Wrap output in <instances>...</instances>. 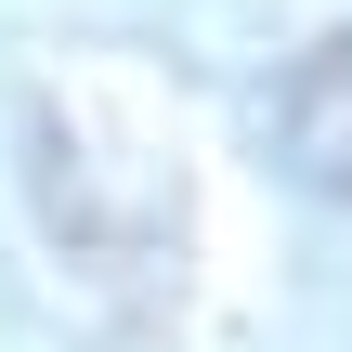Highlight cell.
<instances>
[{"label":"cell","instance_id":"obj_1","mask_svg":"<svg viewBox=\"0 0 352 352\" xmlns=\"http://www.w3.org/2000/svg\"><path fill=\"white\" fill-rule=\"evenodd\" d=\"M274 131H287L300 183H327V196H352V39H327V52H300V78H287Z\"/></svg>","mask_w":352,"mask_h":352}]
</instances>
